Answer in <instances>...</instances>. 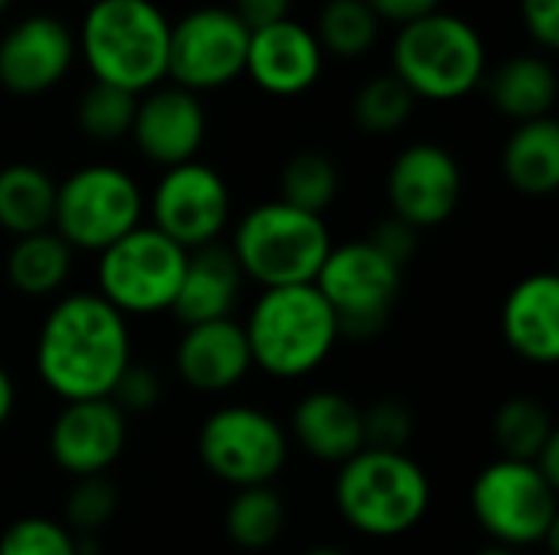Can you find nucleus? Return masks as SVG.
I'll use <instances>...</instances> for the list:
<instances>
[{"label":"nucleus","instance_id":"1","mask_svg":"<svg viewBox=\"0 0 559 555\" xmlns=\"http://www.w3.org/2000/svg\"><path fill=\"white\" fill-rule=\"evenodd\" d=\"M131 363L128 317L95 291L59 298L36 337V373L62 402L108 399Z\"/></svg>","mask_w":559,"mask_h":555},{"label":"nucleus","instance_id":"2","mask_svg":"<svg viewBox=\"0 0 559 555\" xmlns=\"http://www.w3.org/2000/svg\"><path fill=\"white\" fill-rule=\"evenodd\" d=\"M75 46L95 82L141 95L167 79L170 20L151 0H102L85 10Z\"/></svg>","mask_w":559,"mask_h":555},{"label":"nucleus","instance_id":"3","mask_svg":"<svg viewBox=\"0 0 559 555\" xmlns=\"http://www.w3.org/2000/svg\"><path fill=\"white\" fill-rule=\"evenodd\" d=\"M252 366L275 379L314 373L337 347V321L314 285L262 288L242 324Z\"/></svg>","mask_w":559,"mask_h":555},{"label":"nucleus","instance_id":"4","mask_svg":"<svg viewBox=\"0 0 559 555\" xmlns=\"http://www.w3.org/2000/svg\"><path fill=\"white\" fill-rule=\"evenodd\" d=\"M334 504L360 536L393 540L419 527L429 514L432 484L406 451L364 448L337 468Z\"/></svg>","mask_w":559,"mask_h":555},{"label":"nucleus","instance_id":"5","mask_svg":"<svg viewBox=\"0 0 559 555\" xmlns=\"http://www.w3.org/2000/svg\"><path fill=\"white\" fill-rule=\"evenodd\" d=\"M390 59L393 75L413 92V98L429 101L465 98L488 72L481 33L465 16L445 10L400 26Z\"/></svg>","mask_w":559,"mask_h":555},{"label":"nucleus","instance_id":"6","mask_svg":"<svg viewBox=\"0 0 559 555\" xmlns=\"http://www.w3.org/2000/svg\"><path fill=\"white\" fill-rule=\"evenodd\" d=\"M229 249L242 278H252L262 288H288L314 285L334 239L324 216L272 200L252 206L239 219Z\"/></svg>","mask_w":559,"mask_h":555},{"label":"nucleus","instance_id":"7","mask_svg":"<svg viewBox=\"0 0 559 555\" xmlns=\"http://www.w3.org/2000/svg\"><path fill=\"white\" fill-rule=\"evenodd\" d=\"M144 193L138 180L115 164H88L56 183L52 232L72 252H105L141 226Z\"/></svg>","mask_w":559,"mask_h":555},{"label":"nucleus","instance_id":"8","mask_svg":"<svg viewBox=\"0 0 559 555\" xmlns=\"http://www.w3.org/2000/svg\"><path fill=\"white\" fill-rule=\"evenodd\" d=\"M557 491L534 464L498 458L475 478L468 504L495 546L534 550L559 527Z\"/></svg>","mask_w":559,"mask_h":555},{"label":"nucleus","instance_id":"9","mask_svg":"<svg viewBox=\"0 0 559 555\" xmlns=\"http://www.w3.org/2000/svg\"><path fill=\"white\" fill-rule=\"evenodd\" d=\"M187 249L157 232L154 226H138L115 245L98 252L95 294L105 298L118 314H160L170 311L177 288L183 281Z\"/></svg>","mask_w":559,"mask_h":555},{"label":"nucleus","instance_id":"10","mask_svg":"<svg viewBox=\"0 0 559 555\" xmlns=\"http://www.w3.org/2000/svg\"><path fill=\"white\" fill-rule=\"evenodd\" d=\"M314 288L328 301L341 337L370 340L390 324L403 294V268L383 258L367 239L334 245Z\"/></svg>","mask_w":559,"mask_h":555},{"label":"nucleus","instance_id":"11","mask_svg":"<svg viewBox=\"0 0 559 555\" xmlns=\"http://www.w3.org/2000/svg\"><path fill=\"white\" fill-rule=\"evenodd\" d=\"M203 468L242 491L272 484L288 461V432L255 406H219L197 435Z\"/></svg>","mask_w":559,"mask_h":555},{"label":"nucleus","instance_id":"12","mask_svg":"<svg viewBox=\"0 0 559 555\" xmlns=\"http://www.w3.org/2000/svg\"><path fill=\"white\" fill-rule=\"evenodd\" d=\"M249 29L229 7H197L170 23L167 75L187 92L223 88L246 72Z\"/></svg>","mask_w":559,"mask_h":555},{"label":"nucleus","instance_id":"13","mask_svg":"<svg viewBox=\"0 0 559 555\" xmlns=\"http://www.w3.org/2000/svg\"><path fill=\"white\" fill-rule=\"evenodd\" d=\"M151 226L174 239L180 249L193 252L210 242H219L229 226L233 196L219 170L210 164L190 160L160 173L151 193Z\"/></svg>","mask_w":559,"mask_h":555},{"label":"nucleus","instance_id":"14","mask_svg":"<svg viewBox=\"0 0 559 555\" xmlns=\"http://www.w3.org/2000/svg\"><path fill=\"white\" fill-rule=\"evenodd\" d=\"M462 167L452 150L432 141L403 147L386 173L390 216L413 229H432L452 219L462 203Z\"/></svg>","mask_w":559,"mask_h":555},{"label":"nucleus","instance_id":"15","mask_svg":"<svg viewBox=\"0 0 559 555\" xmlns=\"http://www.w3.org/2000/svg\"><path fill=\"white\" fill-rule=\"evenodd\" d=\"M75 33L52 13H29L0 36V85L13 95L56 88L75 62Z\"/></svg>","mask_w":559,"mask_h":555},{"label":"nucleus","instance_id":"16","mask_svg":"<svg viewBox=\"0 0 559 555\" xmlns=\"http://www.w3.org/2000/svg\"><path fill=\"white\" fill-rule=\"evenodd\" d=\"M128 422L111 399L62 402L49 429V455L56 468L79 478L105 474L124 451Z\"/></svg>","mask_w":559,"mask_h":555},{"label":"nucleus","instance_id":"17","mask_svg":"<svg viewBox=\"0 0 559 555\" xmlns=\"http://www.w3.org/2000/svg\"><path fill=\"white\" fill-rule=\"evenodd\" d=\"M131 137L138 150L164 170L190 164L206 141L203 101L180 85H157L138 98Z\"/></svg>","mask_w":559,"mask_h":555},{"label":"nucleus","instance_id":"18","mask_svg":"<svg viewBox=\"0 0 559 555\" xmlns=\"http://www.w3.org/2000/svg\"><path fill=\"white\" fill-rule=\"evenodd\" d=\"M321 69L324 49L298 20H282L249 36L246 72L269 95H301L321 79Z\"/></svg>","mask_w":559,"mask_h":555},{"label":"nucleus","instance_id":"19","mask_svg":"<svg viewBox=\"0 0 559 555\" xmlns=\"http://www.w3.org/2000/svg\"><path fill=\"white\" fill-rule=\"evenodd\" d=\"M174 366L177 376L197 393H229L252 370L242 324L226 317L183 327V337L174 350Z\"/></svg>","mask_w":559,"mask_h":555},{"label":"nucleus","instance_id":"20","mask_svg":"<svg viewBox=\"0 0 559 555\" xmlns=\"http://www.w3.org/2000/svg\"><path fill=\"white\" fill-rule=\"evenodd\" d=\"M504 343L534 366H554L559 360V278L537 272L518 281L501 307Z\"/></svg>","mask_w":559,"mask_h":555},{"label":"nucleus","instance_id":"21","mask_svg":"<svg viewBox=\"0 0 559 555\" xmlns=\"http://www.w3.org/2000/svg\"><path fill=\"white\" fill-rule=\"evenodd\" d=\"M242 291V272L229 245L210 242L203 249L187 252L183 281L177 288V298L170 304V314L183 327L226 321L233 317Z\"/></svg>","mask_w":559,"mask_h":555},{"label":"nucleus","instance_id":"22","mask_svg":"<svg viewBox=\"0 0 559 555\" xmlns=\"http://www.w3.org/2000/svg\"><path fill=\"white\" fill-rule=\"evenodd\" d=\"M292 438L314 461L341 468L367 448L364 409L337 389H314L292 409Z\"/></svg>","mask_w":559,"mask_h":555},{"label":"nucleus","instance_id":"23","mask_svg":"<svg viewBox=\"0 0 559 555\" xmlns=\"http://www.w3.org/2000/svg\"><path fill=\"white\" fill-rule=\"evenodd\" d=\"M557 69L540 52L511 56L488 79L491 105L518 124L550 118V108L557 105Z\"/></svg>","mask_w":559,"mask_h":555},{"label":"nucleus","instance_id":"24","mask_svg":"<svg viewBox=\"0 0 559 555\" xmlns=\"http://www.w3.org/2000/svg\"><path fill=\"white\" fill-rule=\"evenodd\" d=\"M508 183L524 196H550L559 186V124L554 118L524 121L501 150Z\"/></svg>","mask_w":559,"mask_h":555},{"label":"nucleus","instance_id":"25","mask_svg":"<svg viewBox=\"0 0 559 555\" xmlns=\"http://www.w3.org/2000/svg\"><path fill=\"white\" fill-rule=\"evenodd\" d=\"M56 180L36 164L0 167V229L23 239L52 229Z\"/></svg>","mask_w":559,"mask_h":555},{"label":"nucleus","instance_id":"26","mask_svg":"<svg viewBox=\"0 0 559 555\" xmlns=\"http://www.w3.org/2000/svg\"><path fill=\"white\" fill-rule=\"evenodd\" d=\"M72 255L52 229L23 236L7 252V278L23 298H52L72 275Z\"/></svg>","mask_w":559,"mask_h":555},{"label":"nucleus","instance_id":"27","mask_svg":"<svg viewBox=\"0 0 559 555\" xmlns=\"http://www.w3.org/2000/svg\"><path fill=\"white\" fill-rule=\"evenodd\" d=\"M491 432H495V445H498L501 458L527 461V464H534L537 455L557 438V425H554V415L547 412V406H540L537 399H527V396L508 399L495 412Z\"/></svg>","mask_w":559,"mask_h":555},{"label":"nucleus","instance_id":"28","mask_svg":"<svg viewBox=\"0 0 559 555\" xmlns=\"http://www.w3.org/2000/svg\"><path fill=\"white\" fill-rule=\"evenodd\" d=\"M285 520H288L285 504L272 491V484L242 487L226 507V536L239 550L259 553V550H269L285 533Z\"/></svg>","mask_w":559,"mask_h":555},{"label":"nucleus","instance_id":"29","mask_svg":"<svg viewBox=\"0 0 559 555\" xmlns=\"http://www.w3.org/2000/svg\"><path fill=\"white\" fill-rule=\"evenodd\" d=\"M311 33L324 52L341 59H357L377 46L380 20L367 7V0H328Z\"/></svg>","mask_w":559,"mask_h":555},{"label":"nucleus","instance_id":"30","mask_svg":"<svg viewBox=\"0 0 559 555\" xmlns=\"http://www.w3.org/2000/svg\"><path fill=\"white\" fill-rule=\"evenodd\" d=\"M282 203L324 216V209L337 200L341 190V173L334 167V160L321 150H301L295 157H288V164L282 167Z\"/></svg>","mask_w":559,"mask_h":555},{"label":"nucleus","instance_id":"31","mask_svg":"<svg viewBox=\"0 0 559 555\" xmlns=\"http://www.w3.org/2000/svg\"><path fill=\"white\" fill-rule=\"evenodd\" d=\"M134 111H138V95L105 85V82H92L75 105V121L79 131L92 141H121L131 134L134 124Z\"/></svg>","mask_w":559,"mask_h":555},{"label":"nucleus","instance_id":"32","mask_svg":"<svg viewBox=\"0 0 559 555\" xmlns=\"http://www.w3.org/2000/svg\"><path fill=\"white\" fill-rule=\"evenodd\" d=\"M416 98L413 92L390 72L373 75L354 95V121L367 134H393L413 118Z\"/></svg>","mask_w":559,"mask_h":555},{"label":"nucleus","instance_id":"33","mask_svg":"<svg viewBox=\"0 0 559 555\" xmlns=\"http://www.w3.org/2000/svg\"><path fill=\"white\" fill-rule=\"evenodd\" d=\"M118 514V487L98 478H79L66 497V530L72 536H95Z\"/></svg>","mask_w":559,"mask_h":555},{"label":"nucleus","instance_id":"34","mask_svg":"<svg viewBox=\"0 0 559 555\" xmlns=\"http://www.w3.org/2000/svg\"><path fill=\"white\" fill-rule=\"evenodd\" d=\"M0 555H79V536L49 517H23L3 530Z\"/></svg>","mask_w":559,"mask_h":555},{"label":"nucleus","instance_id":"35","mask_svg":"<svg viewBox=\"0 0 559 555\" xmlns=\"http://www.w3.org/2000/svg\"><path fill=\"white\" fill-rule=\"evenodd\" d=\"M413 412L396 399H380L364 409V445L377 451H406L413 438Z\"/></svg>","mask_w":559,"mask_h":555},{"label":"nucleus","instance_id":"36","mask_svg":"<svg viewBox=\"0 0 559 555\" xmlns=\"http://www.w3.org/2000/svg\"><path fill=\"white\" fill-rule=\"evenodd\" d=\"M121 412H147L160 402V376L147 363H128V370L118 376L111 396Z\"/></svg>","mask_w":559,"mask_h":555},{"label":"nucleus","instance_id":"37","mask_svg":"<svg viewBox=\"0 0 559 555\" xmlns=\"http://www.w3.org/2000/svg\"><path fill=\"white\" fill-rule=\"evenodd\" d=\"M367 242H370L383 258H390L396 268H403V265H409V258H413L416 249H419V229H413L409 222H403V219H396V216H386L383 222L373 226V232L367 236Z\"/></svg>","mask_w":559,"mask_h":555},{"label":"nucleus","instance_id":"38","mask_svg":"<svg viewBox=\"0 0 559 555\" xmlns=\"http://www.w3.org/2000/svg\"><path fill=\"white\" fill-rule=\"evenodd\" d=\"M521 20H524V29H527L544 49H557L559 0H521Z\"/></svg>","mask_w":559,"mask_h":555},{"label":"nucleus","instance_id":"39","mask_svg":"<svg viewBox=\"0 0 559 555\" xmlns=\"http://www.w3.org/2000/svg\"><path fill=\"white\" fill-rule=\"evenodd\" d=\"M229 10L246 23L249 33L282 23V20H292V0H233Z\"/></svg>","mask_w":559,"mask_h":555},{"label":"nucleus","instance_id":"40","mask_svg":"<svg viewBox=\"0 0 559 555\" xmlns=\"http://www.w3.org/2000/svg\"><path fill=\"white\" fill-rule=\"evenodd\" d=\"M367 7L377 13L380 23L406 26V23H416L429 13H436L439 0H367Z\"/></svg>","mask_w":559,"mask_h":555},{"label":"nucleus","instance_id":"41","mask_svg":"<svg viewBox=\"0 0 559 555\" xmlns=\"http://www.w3.org/2000/svg\"><path fill=\"white\" fill-rule=\"evenodd\" d=\"M13 406H16V386H13L10 373L0 366V429L10 422V415H13Z\"/></svg>","mask_w":559,"mask_h":555},{"label":"nucleus","instance_id":"42","mask_svg":"<svg viewBox=\"0 0 559 555\" xmlns=\"http://www.w3.org/2000/svg\"><path fill=\"white\" fill-rule=\"evenodd\" d=\"M305 555H350L347 550H341V546H314V550H308Z\"/></svg>","mask_w":559,"mask_h":555},{"label":"nucleus","instance_id":"43","mask_svg":"<svg viewBox=\"0 0 559 555\" xmlns=\"http://www.w3.org/2000/svg\"><path fill=\"white\" fill-rule=\"evenodd\" d=\"M475 555H521V553H518V550H508V546H495V543H491V546L478 550Z\"/></svg>","mask_w":559,"mask_h":555},{"label":"nucleus","instance_id":"44","mask_svg":"<svg viewBox=\"0 0 559 555\" xmlns=\"http://www.w3.org/2000/svg\"><path fill=\"white\" fill-rule=\"evenodd\" d=\"M10 3H13V0H0V16L7 13V7H10Z\"/></svg>","mask_w":559,"mask_h":555},{"label":"nucleus","instance_id":"45","mask_svg":"<svg viewBox=\"0 0 559 555\" xmlns=\"http://www.w3.org/2000/svg\"><path fill=\"white\" fill-rule=\"evenodd\" d=\"M92 3H102V0H88V7H92Z\"/></svg>","mask_w":559,"mask_h":555}]
</instances>
